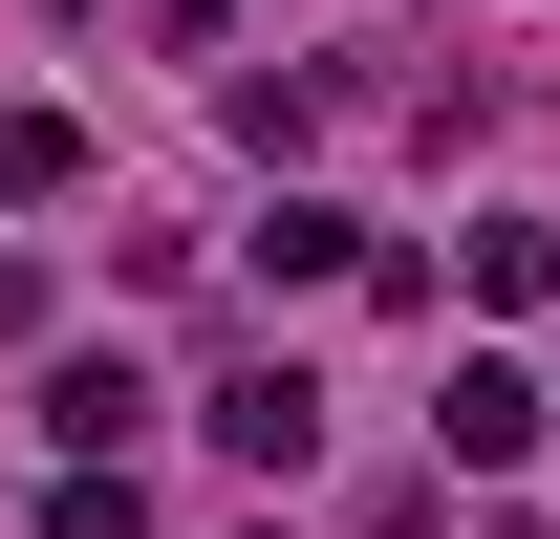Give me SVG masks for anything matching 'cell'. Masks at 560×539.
Masks as SVG:
<instances>
[{"instance_id": "6da1fadb", "label": "cell", "mask_w": 560, "mask_h": 539, "mask_svg": "<svg viewBox=\"0 0 560 539\" xmlns=\"http://www.w3.org/2000/svg\"><path fill=\"white\" fill-rule=\"evenodd\" d=\"M195 432H215L237 474H302V454H324V367H237V389H215Z\"/></svg>"}, {"instance_id": "7a4b0ae2", "label": "cell", "mask_w": 560, "mask_h": 539, "mask_svg": "<svg viewBox=\"0 0 560 539\" xmlns=\"http://www.w3.org/2000/svg\"><path fill=\"white\" fill-rule=\"evenodd\" d=\"M431 454H453V474H517V454H539V367H453Z\"/></svg>"}, {"instance_id": "3957f363", "label": "cell", "mask_w": 560, "mask_h": 539, "mask_svg": "<svg viewBox=\"0 0 560 539\" xmlns=\"http://www.w3.org/2000/svg\"><path fill=\"white\" fill-rule=\"evenodd\" d=\"M130 410H151V389L108 367V345H86V367H44V432H66V454H130Z\"/></svg>"}, {"instance_id": "277c9868", "label": "cell", "mask_w": 560, "mask_h": 539, "mask_svg": "<svg viewBox=\"0 0 560 539\" xmlns=\"http://www.w3.org/2000/svg\"><path fill=\"white\" fill-rule=\"evenodd\" d=\"M44 539H151V474H130V454H66V496H44Z\"/></svg>"}, {"instance_id": "5b68a950", "label": "cell", "mask_w": 560, "mask_h": 539, "mask_svg": "<svg viewBox=\"0 0 560 539\" xmlns=\"http://www.w3.org/2000/svg\"><path fill=\"white\" fill-rule=\"evenodd\" d=\"M346 260H366V216H324V195H280V216H259V280H346Z\"/></svg>"}, {"instance_id": "8992f818", "label": "cell", "mask_w": 560, "mask_h": 539, "mask_svg": "<svg viewBox=\"0 0 560 539\" xmlns=\"http://www.w3.org/2000/svg\"><path fill=\"white\" fill-rule=\"evenodd\" d=\"M475 302H560V216H475Z\"/></svg>"}, {"instance_id": "52a82bcc", "label": "cell", "mask_w": 560, "mask_h": 539, "mask_svg": "<svg viewBox=\"0 0 560 539\" xmlns=\"http://www.w3.org/2000/svg\"><path fill=\"white\" fill-rule=\"evenodd\" d=\"M66 173H86V130H66V108H0V195H66Z\"/></svg>"}, {"instance_id": "ba28073f", "label": "cell", "mask_w": 560, "mask_h": 539, "mask_svg": "<svg viewBox=\"0 0 560 539\" xmlns=\"http://www.w3.org/2000/svg\"><path fill=\"white\" fill-rule=\"evenodd\" d=\"M22 324H44V260H22V238H0V345H22Z\"/></svg>"}, {"instance_id": "9c48e42d", "label": "cell", "mask_w": 560, "mask_h": 539, "mask_svg": "<svg viewBox=\"0 0 560 539\" xmlns=\"http://www.w3.org/2000/svg\"><path fill=\"white\" fill-rule=\"evenodd\" d=\"M44 22H86V0H44Z\"/></svg>"}, {"instance_id": "30bf717a", "label": "cell", "mask_w": 560, "mask_h": 539, "mask_svg": "<svg viewBox=\"0 0 560 539\" xmlns=\"http://www.w3.org/2000/svg\"><path fill=\"white\" fill-rule=\"evenodd\" d=\"M259 539H280V518H259Z\"/></svg>"}]
</instances>
